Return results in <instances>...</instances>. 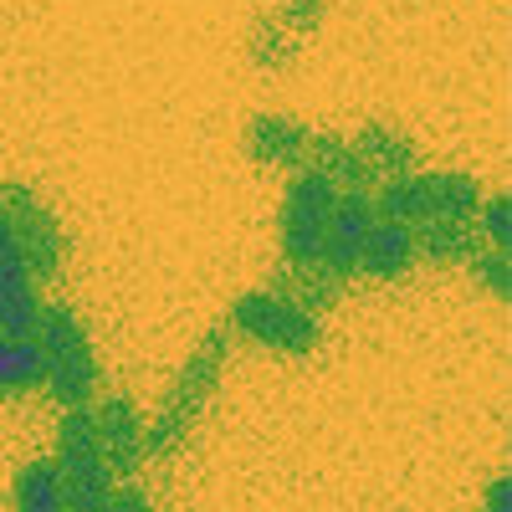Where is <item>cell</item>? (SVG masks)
<instances>
[{
	"label": "cell",
	"instance_id": "cell-12",
	"mask_svg": "<svg viewBox=\"0 0 512 512\" xmlns=\"http://www.w3.org/2000/svg\"><path fill=\"white\" fill-rule=\"evenodd\" d=\"M16 512H67V487H62V466L57 461H26L16 472Z\"/></svg>",
	"mask_w": 512,
	"mask_h": 512
},
{
	"label": "cell",
	"instance_id": "cell-20",
	"mask_svg": "<svg viewBox=\"0 0 512 512\" xmlns=\"http://www.w3.org/2000/svg\"><path fill=\"white\" fill-rule=\"evenodd\" d=\"M487 512H507V477H492V487H487Z\"/></svg>",
	"mask_w": 512,
	"mask_h": 512
},
{
	"label": "cell",
	"instance_id": "cell-19",
	"mask_svg": "<svg viewBox=\"0 0 512 512\" xmlns=\"http://www.w3.org/2000/svg\"><path fill=\"white\" fill-rule=\"evenodd\" d=\"M318 11H323V0H287V21L292 26H313Z\"/></svg>",
	"mask_w": 512,
	"mask_h": 512
},
{
	"label": "cell",
	"instance_id": "cell-5",
	"mask_svg": "<svg viewBox=\"0 0 512 512\" xmlns=\"http://www.w3.org/2000/svg\"><path fill=\"white\" fill-rule=\"evenodd\" d=\"M338 185L318 169H297L287 200H282V251L297 272H313L323 262V241H328V216H333Z\"/></svg>",
	"mask_w": 512,
	"mask_h": 512
},
{
	"label": "cell",
	"instance_id": "cell-4",
	"mask_svg": "<svg viewBox=\"0 0 512 512\" xmlns=\"http://www.w3.org/2000/svg\"><path fill=\"white\" fill-rule=\"evenodd\" d=\"M62 487H67V512H108L113 507V472L103 461L93 410H62L57 425V456Z\"/></svg>",
	"mask_w": 512,
	"mask_h": 512
},
{
	"label": "cell",
	"instance_id": "cell-13",
	"mask_svg": "<svg viewBox=\"0 0 512 512\" xmlns=\"http://www.w3.org/2000/svg\"><path fill=\"white\" fill-rule=\"evenodd\" d=\"M41 384V349L36 338H11L0 333V400L26 395Z\"/></svg>",
	"mask_w": 512,
	"mask_h": 512
},
{
	"label": "cell",
	"instance_id": "cell-18",
	"mask_svg": "<svg viewBox=\"0 0 512 512\" xmlns=\"http://www.w3.org/2000/svg\"><path fill=\"white\" fill-rule=\"evenodd\" d=\"M108 512H154V502L139 487H113V507Z\"/></svg>",
	"mask_w": 512,
	"mask_h": 512
},
{
	"label": "cell",
	"instance_id": "cell-2",
	"mask_svg": "<svg viewBox=\"0 0 512 512\" xmlns=\"http://www.w3.org/2000/svg\"><path fill=\"white\" fill-rule=\"evenodd\" d=\"M226 344H231V328H210L200 338V349L185 359V369L175 374V384H169L159 415L149 420V456H175L190 441L195 420H200L210 390H216V379L226 369Z\"/></svg>",
	"mask_w": 512,
	"mask_h": 512
},
{
	"label": "cell",
	"instance_id": "cell-11",
	"mask_svg": "<svg viewBox=\"0 0 512 512\" xmlns=\"http://www.w3.org/2000/svg\"><path fill=\"white\" fill-rule=\"evenodd\" d=\"M308 128H297L292 118H277V113H262L251 123V134H246V144H251V154L262 159V164H303L308 159Z\"/></svg>",
	"mask_w": 512,
	"mask_h": 512
},
{
	"label": "cell",
	"instance_id": "cell-6",
	"mask_svg": "<svg viewBox=\"0 0 512 512\" xmlns=\"http://www.w3.org/2000/svg\"><path fill=\"white\" fill-rule=\"evenodd\" d=\"M36 318H41V297H36L26 246L16 226L6 221V210H0V333L36 338Z\"/></svg>",
	"mask_w": 512,
	"mask_h": 512
},
{
	"label": "cell",
	"instance_id": "cell-17",
	"mask_svg": "<svg viewBox=\"0 0 512 512\" xmlns=\"http://www.w3.org/2000/svg\"><path fill=\"white\" fill-rule=\"evenodd\" d=\"M472 262H477V277H487V287L497 292V297H507V256L502 251H492V256H472Z\"/></svg>",
	"mask_w": 512,
	"mask_h": 512
},
{
	"label": "cell",
	"instance_id": "cell-9",
	"mask_svg": "<svg viewBox=\"0 0 512 512\" xmlns=\"http://www.w3.org/2000/svg\"><path fill=\"white\" fill-rule=\"evenodd\" d=\"M379 221V210L364 190H338L333 216H328V241H323V267L333 277H354L359 272V246L369 236V226Z\"/></svg>",
	"mask_w": 512,
	"mask_h": 512
},
{
	"label": "cell",
	"instance_id": "cell-1",
	"mask_svg": "<svg viewBox=\"0 0 512 512\" xmlns=\"http://www.w3.org/2000/svg\"><path fill=\"white\" fill-rule=\"evenodd\" d=\"M36 349H41V384L52 390L62 410H93L98 395V354L82 318L67 303H41L36 318Z\"/></svg>",
	"mask_w": 512,
	"mask_h": 512
},
{
	"label": "cell",
	"instance_id": "cell-14",
	"mask_svg": "<svg viewBox=\"0 0 512 512\" xmlns=\"http://www.w3.org/2000/svg\"><path fill=\"white\" fill-rule=\"evenodd\" d=\"M308 154L318 159L313 169H318V175H328L338 190H359L364 180H369V164L359 159V149L354 144H344V139H308Z\"/></svg>",
	"mask_w": 512,
	"mask_h": 512
},
{
	"label": "cell",
	"instance_id": "cell-3",
	"mask_svg": "<svg viewBox=\"0 0 512 512\" xmlns=\"http://www.w3.org/2000/svg\"><path fill=\"white\" fill-rule=\"evenodd\" d=\"M231 328L251 344H262L272 354H287V359H308L318 349V318L308 313V303L297 297H282V292H246L231 303Z\"/></svg>",
	"mask_w": 512,
	"mask_h": 512
},
{
	"label": "cell",
	"instance_id": "cell-15",
	"mask_svg": "<svg viewBox=\"0 0 512 512\" xmlns=\"http://www.w3.org/2000/svg\"><path fill=\"white\" fill-rule=\"evenodd\" d=\"M359 159L369 164V175L379 169V175H405L410 169V144L400 134H390V128H364V134L354 139Z\"/></svg>",
	"mask_w": 512,
	"mask_h": 512
},
{
	"label": "cell",
	"instance_id": "cell-8",
	"mask_svg": "<svg viewBox=\"0 0 512 512\" xmlns=\"http://www.w3.org/2000/svg\"><path fill=\"white\" fill-rule=\"evenodd\" d=\"M0 210H6V221L16 226V236H21V246H26L31 277H57L62 251H67V236H62V226L52 221V210L41 205L26 185H11L6 200H0Z\"/></svg>",
	"mask_w": 512,
	"mask_h": 512
},
{
	"label": "cell",
	"instance_id": "cell-16",
	"mask_svg": "<svg viewBox=\"0 0 512 512\" xmlns=\"http://www.w3.org/2000/svg\"><path fill=\"white\" fill-rule=\"evenodd\" d=\"M477 231H482L497 251H507V241H512V226H507V195H492V200L477 205Z\"/></svg>",
	"mask_w": 512,
	"mask_h": 512
},
{
	"label": "cell",
	"instance_id": "cell-7",
	"mask_svg": "<svg viewBox=\"0 0 512 512\" xmlns=\"http://www.w3.org/2000/svg\"><path fill=\"white\" fill-rule=\"evenodd\" d=\"M93 431L103 446V461L113 477H139V466L149 461V420L139 415V405L128 395H108L93 410Z\"/></svg>",
	"mask_w": 512,
	"mask_h": 512
},
{
	"label": "cell",
	"instance_id": "cell-10",
	"mask_svg": "<svg viewBox=\"0 0 512 512\" xmlns=\"http://www.w3.org/2000/svg\"><path fill=\"white\" fill-rule=\"evenodd\" d=\"M415 256H420V251H415V231L379 216V221L369 226L364 246H359V272L374 277V282H395V277H405V272L415 267Z\"/></svg>",
	"mask_w": 512,
	"mask_h": 512
}]
</instances>
